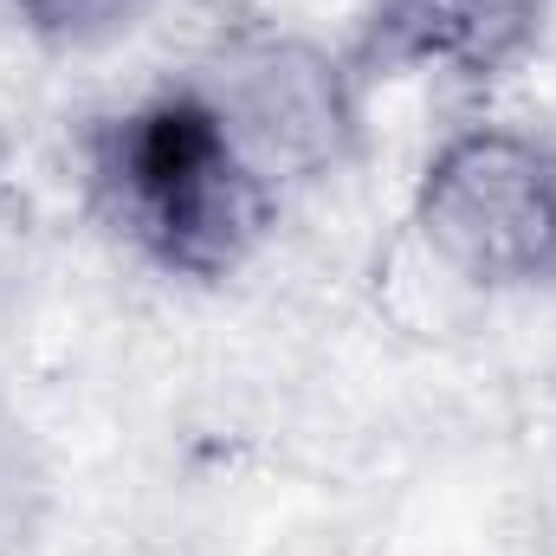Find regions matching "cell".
Segmentation results:
<instances>
[{
    "label": "cell",
    "mask_w": 556,
    "mask_h": 556,
    "mask_svg": "<svg viewBox=\"0 0 556 556\" xmlns=\"http://www.w3.org/2000/svg\"><path fill=\"white\" fill-rule=\"evenodd\" d=\"M85 194L142 266L188 285L233 278L285 214L188 78L85 124Z\"/></svg>",
    "instance_id": "6da1fadb"
},
{
    "label": "cell",
    "mask_w": 556,
    "mask_h": 556,
    "mask_svg": "<svg viewBox=\"0 0 556 556\" xmlns=\"http://www.w3.org/2000/svg\"><path fill=\"white\" fill-rule=\"evenodd\" d=\"M188 85L214 104L227 137L240 142V155L278 194L356 155L363 78L350 72V59H337L330 46L304 33H278V26L220 33L201 52V65L188 72Z\"/></svg>",
    "instance_id": "3957f363"
},
{
    "label": "cell",
    "mask_w": 556,
    "mask_h": 556,
    "mask_svg": "<svg viewBox=\"0 0 556 556\" xmlns=\"http://www.w3.org/2000/svg\"><path fill=\"white\" fill-rule=\"evenodd\" d=\"M544 20L551 0H369L363 33L350 46V72H446L459 85H492L538 52Z\"/></svg>",
    "instance_id": "277c9868"
},
{
    "label": "cell",
    "mask_w": 556,
    "mask_h": 556,
    "mask_svg": "<svg viewBox=\"0 0 556 556\" xmlns=\"http://www.w3.org/2000/svg\"><path fill=\"white\" fill-rule=\"evenodd\" d=\"M0 175H7V142H0Z\"/></svg>",
    "instance_id": "8992f818"
},
{
    "label": "cell",
    "mask_w": 556,
    "mask_h": 556,
    "mask_svg": "<svg viewBox=\"0 0 556 556\" xmlns=\"http://www.w3.org/2000/svg\"><path fill=\"white\" fill-rule=\"evenodd\" d=\"M13 20L52 46V52H98V46H117L130 39L142 20L155 13V0H7Z\"/></svg>",
    "instance_id": "5b68a950"
},
{
    "label": "cell",
    "mask_w": 556,
    "mask_h": 556,
    "mask_svg": "<svg viewBox=\"0 0 556 556\" xmlns=\"http://www.w3.org/2000/svg\"><path fill=\"white\" fill-rule=\"evenodd\" d=\"M415 233L479 291L556 285V142L511 124L453 130L415 181Z\"/></svg>",
    "instance_id": "7a4b0ae2"
}]
</instances>
